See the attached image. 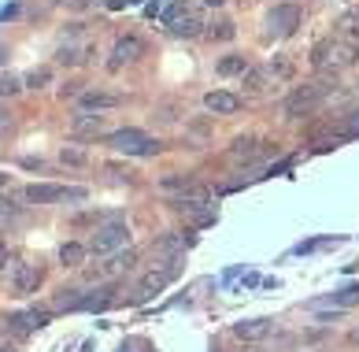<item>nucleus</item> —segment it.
I'll list each match as a JSON object with an SVG mask.
<instances>
[{
  "label": "nucleus",
  "instance_id": "1",
  "mask_svg": "<svg viewBox=\"0 0 359 352\" xmlns=\"http://www.w3.org/2000/svg\"><path fill=\"white\" fill-rule=\"evenodd\" d=\"M355 60H359V45L344 41V37H326L311 52V63L318 71H341V67H352Z\"/></svg>",
  "mask_w": 359,
  "mask_h": 352
},
{
  "label": "nucleus",
  "instance_id": "2",
  "mask_svg": "<svg viewBox=\"0 0 359 352\" xmlns=\"http://www.w3.org/2000/svg\"><path fill=\"white\" fill-rule=\"evenodd\" d=\"M334 89L330 82H308V86H297L285 97V104H282V112L289 115V119H297V115H304V112H311V107H318L323 104V97Z\"/></svg>",
  "mask_w": 359,
  "mask_h": 352
},
{
  "label": "nucleus",
  "instance_id": "3",
  "mask_svg": "<svg viewBox=\"0 0 359 352\" xmlns=\"http://www.w3.org/2000/svg\"><path fill=\"white\" fill-rule=\"evenodd\" d=\"M108 145L115 148V152H126V156H156L159 152V141L149 138L144 130H115L108 133Z\"/></svg>",
  "mask_w": 359,
  "mask_h": 352
},
{
  "label": "nucleus",
  "instance_id": "4",
  "mask_svg": "<svg viewBox=\"0 0 359 352\" xmlns=\"http://www.w3.org/2000/svg\"><path fill=\"white\" fill-rule=\"evenodd\" d=\"M130 245V226L126 223H104L97 226V234L89 241V252L93 256H115Z\"/></svg>",
  "mask_w": 359,
  "mask_h": 352
},
{
  "label": "nucleus",
  "instance_id": "5",
  "mask_svg": "<svg viewBox=\"0 0 359 352\" xmlns=\"http://www.w3.org/2000/svg\"><path fill=\"white\" fill-rule=\"evenodd\" d=\"M22 197L30 204H52V200H82L86 189H67V185H52V182H34L22 189Z\"/></svg>",
  "mask_w": 359,
  "mask_h": 352
},
{
  "label": "nucleus",
  "instance_id": "6",
  "mask_svg": "<svg viewBox=\"0 0 359 352\" xmlns=\"http://www.w3.org/2000/svg\"><path fill=\"white\" fill-rule=\"evenodd\" d=\"M201 26H204V19L196 15V11H189L185 4H170L167 8V30L175 37H196Z\"/></svg>",
  "mask_w": 359,
  "mask_h": 352
},
{
  "label": "nucleus",
  "instance_id": "7",
  "mask_svg": "<svg viewBox=\"0 0 359 352\" xmlns=\"http://www.w3.org/2000/svg\"><path fill=\"white\" fill-rule=\"evenodd\" d=\"M300 8L297 4H278L271 15H267V37H289L292 30L300 26Z\"/></svg>",
  "mask_w": 359,
  "mask_h": 352
},
{
  "label": "nucleus",
  "instance_id": "8",
  "mask_svg": "<svg viewBox=\"0 0 359 352\" xmlns=\"http://www.w3.org/2000/svg\"><path fill=\"white\" fill-rule=\"evenodd\" d=\"M123 104V97H118V93H108V89H82L78 93V107H82V112H108V107H118Z\"/></svg>",
  "mask_w": 359,
  "mask_h": 352
},
{
  "label": "nucleus",
  "instance_id": "9",
  "mask_svg": "<svg viewBox=\"0 0 359 352\" xmlns=\"http://www.w3.org/2000/svg\"><path fill=\"white\" fill-rule=\"evenodd\" d=\"M175 278V270H149L141 282H137V289H134V301H152L156 293H163L167 289V282Z\"/></svg>",
  "mask_w": 359,
  "mask_h": 352
},
{
  "label": "nucleus",
  "instance_id": "10",
  "mask_svg": "<svg viewBox=\"0 0 359 352\" xmlns=\"http://www.w3.org/2000/svg\"><path fill=\"white\" fill-rule=\"evenodd\" d=\"M141 52H144L141 37H118L115 48H111V71H118V67H126V63H134Z\"/></svg>",
  "mask_w": 359,
  "mask_h": 352
},
{
  "label": "nucleus",
  "instance_id": "11",
  "mask_svg": "<svg viewBox=\"0 0 359 352\" xmlns=\"http://www.w3.org/2000/svg\"><path fill=\"white\" fill-rule=\"evenodd\" d=\"M204 107L211 115H233L237 107H241V97H237V93H226V89H211L204 97Z\"/></svg>",
  "mask_w": 359,
  "mask_h": 352
},
{
  "label": "nucleus",
  "instance_id": "12",
  "mask_svg": "<svg viewBox=\"0 0 359 352\" xmlns=\"http://www.w3.org/2000/svg\"><path fill=\"white\" fill-rule=\"evenodd\" d=\"M204 204H208V200H175V208H178L189 223H196V226H211V223H215V211L204 208Z\"/></svg>",
  "mask_w": 359,
  "mask_h": 352
},
{
  "label": "nucleus",
  "instance_id": "13",
  "mask_svg": "<svg viewBox=\"0 0 359 352\" xmlns=\"http://www.w3.org/2000/svg\"><path fill=\"white\" fill-rule=\"evenodd\" d=\"M241 86H245L248 97H259V93L271 89V71L267 67H248V71L241 74Z\"/></svg>",
  "mask_w": 359,
  "mask_h": 352
},
{
  "label": "nucleus",
  "instance_id": "14",
  "mask_svg": "<svg viewBox=\"0 0 359 352\" xmlns=\"http://www.w3.org/2000/svg\"><path fill=\"white\" fill-rule=\"evenodd\" d=\"M274 330L271 319H245L233 327V337H241V341H259V337H267Z\"/></svg>",
  "mask_w": 359,
  "mask_h": 352
},
{
  "label": "nucleus",
  "instance_id": "15",
  "mask_svg": "<svg viewBox=\"0 0 359 352\" xmlns=\"http://www.w3.org/2000/svg\"><path fill=\"white\" fill-rule=\"evenodd\" d=\"M71 133H74V138H100V133H104V119L82 112V115L71 119Z\"/></svg>",
  "mask_w": 359,
  "mask_h": 352
},
{
  "label": "nucleus",
  "instance_id": "16",
  "mask_svg": "<svg viewBox=\"0 0 359 352\" xmlns=\"http://www.w3.org/2000/svg\"><path fill=\"white\" fill-rule=\"evenodd\" d=\"M48 322V311H19V315H11L8 319V330H19V334H30V330H37V327H45Z\"/></svg>",
  "mask_w": 359,
  "mask_h": 352
},
{
  "label": "nucleus",
  "instance_id": "17",
  "mask_svg": "<svg viewBox=\"0 0 359 352\" xmlns=\"http://www.w3.org/2000/svg\"><path fill=\"white\" fill-rule=\"evenodd\" d=\"M41 286V267H30V263H19L15 267V293H34Z\"/></svg>",
  "mask_w": 359,
  "mask_h": 352
},
{
  "label": "nucleus",
  "instance_id": "18",
  "mask_svg": "<svg viewBox=\"0 0 359 352\" xmlns=\"http://www.w3.org/2000/svg\"><path fill=\"white\" fill-rule=\"evenodd\" d=\"M259 152H263V145H259L256 138H237L233 148H230V156H233V159H256Z\"/></svg>",
  "mask_w": 359,
  "mask_h": 352
},
{
  "label": "nucleus",
  "instance_id": "19",
  "mask_svg": "<svg viewBox=\"0 0 359 352\" xmlns=\"http://www.w3.org/2000/svg\"><path fill=\"white\" fill-rule=\"evenodd\" d=\"M130 267H134V252L126 249V252H115L111 260L100 267V275H118V270H130Z\"/></svg>",
  "mask_w": 359,
  "mask_h": 352
},
{
  "label": "nucleus",
  "instance_id": "20",
  "mask_svg": "<svg viewBox=\"0 0 359 352\" xmlns=\"http://www.w3.org/2000/svg\"><path fill=\"white\" fill-rule=\"evenodd\" d=\"M193 185H196V182L189 178V174H167V178L159 182V189H167V193H175V189H178V193H189Z\"/></svg>",
  "mask_w": 359,
  "mask_h": 352
},
{
  "label": "nucleus",
  "instance_id": "21",
  "mask_svg": "<svg viewBox=\"0 0 359 352\" xmlns=\"http://www.w3.org/2000/svg\"><path fill=\"white\" fill-rule=\"evenodd\" d=\"M86 252H89L86 245H74V241H67V245H63V249H60V260H63V263H67V267H78V263H82V260H86Z\"/></svg>",
  "mask_w": 359,
  "mask_h": 352
},
{
  "label": "nucleus",
  "instance_id": "22",
  "mask_svg": "<svg viewBox=\"0 0 359 352\" xmlns=\"http://www.w3.org/2000/svg\"><path fill=\"white\" fill-rule=\"evenodd\" d=\"M245 71H248L245 56H222L219 60V74H245Z\"/></svg>",
  "mask_w": 359,
  "mask_h": 352
},
{
  "label": "nucleus",
  "instance_id": "23",
  "mask_svg": "<svg viewBox=\"0 0 359 352\" xmlns=\"http://www.w3.org/2000/svg\"><path fill=\"white\" fill-rule=\"evenodd\" d=\"M60 159H63V164H71V167H82L86 164V152H82V148H67V145H63L60 148Z\"/></svg>",
  "mask_w": 359,
  "mask_h": 352
},
{
  "label": "nucleus",
  "instance_id": "24",
  "mask_svg": "<svg viewBox=\"0 0 359 352\" xmlns=\"http://www.w3.org/2000/svg\"><path fill=\"white\" fill-rule=\"evenodd\" d=\"M355 301H359V286H344V289L334 296L337 308H348V304H355Z\"/></svg>",
  "mask_w": 359,
  "mask_h": 352
},
{
  "label": "nucleus",
  "instance_id": "25",
  "mask_svg": "<svg viewBox=\"0 0 359 352\" xmlns=\"http://www.w3.org/2000/svg\"><path fill=\"white\" fill-rule=\"evenodd\" d=\"M118 352H152V345L144 341V337H126V341L118 345Z\"/></svg>",
  "mask_w": 359,
  "mask_h": 352
},
{
  "label": "nucleus",
  "instance_id": "26",
  "mask_svg": "<svg viewBox=\"0 0 359 352\" xmlns=\"http://www.w3.org/2000/svg\"><path fill=\"white\" fill-rule=\"evenodd\" d=\"M211 37H219V41H233V22H215V26H211V30H208Z\"/></svg>",
  "mask_w": 359,
  "mask_h": 352
},
{
  "label": "nucleus",
  "instance_id": "27",
  "mask_svg": "<svg viewBox=\"0 0 359 352\" xmlns=\"http://www.w3.org/2000/svg\"><path fill=\"white\" fill-rule=\"evenodd\" d=\"M26 86H30V89L48 86V67H41V71H30V74H26Z\"/></svg>",
  "mask_w": 359,
  "mask_h": 352
},
{
  "label": "nucleus",
  "instance_id": "28",
  "mask_svg": "<svg viewBox=\"0 0 359 352\" xmlns=\"http://www.w3.org/2000/svg\"><path fill=\"white\" fill-rule=\"evenodd\" d=\"M56 63H63V67H74V63H82V52H78V48H63L60 56H56Z\"/></svg>",
  "mask_w": 359,
  "mask_h": 352
},
{
  "label": "nucleus",
  "instance_id": "29",
  "mask_svg": "<svg viewBox=\"0 0 359 352\" xmlns=\"http://www.w3.org/2000/svg\"><path fill=\"white\" fill-rule=\"evenodd\" d=\"M22 86H19V78H11V74H4L0 78V93H4V97H11V93H19Z\"/></svg>",
  "mask_w": 359,
  "mask_h": 352
},
{
  "label": "nucleus",
  "instance_id": "30",
  "mask_svg": "<svg viewBox=\"0 0 359 352\" xmlns=\"http://www.w3.org/2000/svg\"><path fill=\"white\" fill-rule=\"evenodd\" d=\"M359 133V112H352V119L344 123V130H341V138H355Z\"/></svg>",
  "mask_w": 359,
  "mask_h": 352
},
{
  "label": "nucleus",
  "instance_id": "31",
  "mask_svg": "<svg viewBox=\"0 0 359 352\" xmlns=\"http://www.w3.org/2000/svg\"><path fill=\"white\" fill-rule=\"evenodd\" d=\"M348 337H352V341L359 345V327H352V334H348Z\"/></svg>",
  "mask_w": 359,
  "mask_h": 352
},
{
  "label": "nucleus",
  "instance_id": "32",
  "mask_svg": "<svg viewBox=\"0 0 359 352\" xmlns=\"http://www.w3.org/2000/svg\"><path fill=\"white\" fill-rule=\"evenodd\" d=\"M204 4H208V8H219V4H222V0H204Z\"/></svg>",
  "mask_w": 359,
  "mask_h": 352
},
{
  "label": "nucleus",
  "instance_id": "33",
  "mask_svg": "<svg viewBox=\"0 0 359 352\" xmlns=\"http://www.w3.org/2000/svg\"><path fill=\"white\" fill-rule=\"evenodd\" d=\"M60 4H82V0H60Z\"/></svg>",
  "mask_w": 359,
  "mask_h": 352
},
{
  "label": "nucleus",
  "instance_id": "34",
  "mask_svg": "<svg viewBox=\"0 0 359 352\" xmlns=\"http://www.w3.org/2000/svg\"><path fill=\"white\" fill-rule=\"evenodd\" d=\"M0 352H15V348H11V345H0Z\"/></svg>",
  "mask_w": 359,
  "mask_h": 352
},
{
  "label": "nucleus",
  "instance_id": "35",
  "mask_svg": "<svg viewBox=\"0 0 359 352\" xmlns=\"http://www.w3.org/2000/svg\"><path fill=\"white\" fill-rule=\"evenodd\" d=\"M4 182H8V174H0V185H4Z\"/></svg>",
  "mask_w": 359,
  "mask_h": 352
},
{
  "label": "nucleus",
  "instance_id": "36",
  "mask_svg": "<svg viewBox=\"0 0 359 352\" xmlns=\"http://www.w3.org/2000/svg\"><path fill=\"white\" fill-rule=\"evenodd\" d=\"M159 4H170V0H159Z\"/></svg>",
  "mask_w": 359,
  "mask_h": 352
},
{
  "label": "nucleus",
  "instance_id": "37",
  "mask_svg": "<svg viewBox=\"0 0 359 352\" xmlns=\"http://www.w3.org/2000/svg\"><path fill=\"white\" fill-rule=\"evenodd\" d=\"M0 138H4V126H0Z\"/></svg>",
  "mask_w": 359,
  "mask_h": 352
},
{
  "label": "nucleus",
  "instance_id": "38",
  "mask_svg": "<svg viewBox=\"0 0 359 352\" xmlns=\"http://www.w3.org/2000/svg\"><path fill=\"white\" fill-rule=\"evenodd\" d=\"M0 215H4V208H0Z\"/></svg>",
  "mask_w": 359,
  "mask_h": 352
}]
</instances>
